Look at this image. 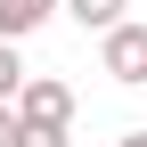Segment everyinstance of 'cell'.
Segmentation results:
<instances>
[{
    "label": "cell",
    "mask_w": 147,
    "mask_h": 147,
    "mask_svg": "<svg viewBox=\"0 0 147 147\" xmlns=\"http://www.w3.org/2000/svg\"><path fill=\"white\" fill-rule=\"evenodd\" d=\"M74 139V123H25L16 115V147H65Z\"/></svg>",
    "instance_id": "5"
},
{
    "label": "cell",
    "mask_w": 147,
    "mask_h": 147,
    "mask_svg": "<svg viewBox=\"0 0 147 147\" xmlns=\"http://www.w3.org/2000/svg\"><path fill=\"white\" fill-rule=\"evenodd\" d=\"M16 115H25V123H74V90L57 82V74H33L25 98H16Z\"/></svg>",
    "instance_id": "2"
},
{
    "label": "cell",
    "mask_w": 147,
    "mask_h": 147,
    "mask_svg": "<svg viewBox=\"0 0 147 147\" xmlns=\"http://www.w3.org/2000/svg\"><path fill=\"white\" fill-rule=\"evenodd\" d=\"M115 147H147V131H123V139H115Z\"/></svg>",
    "instance_id": "8"
},
{
    "label": "cell",
    "mask_w": 147,
    "mask_h": 147,
    "mask_svg": "<svg viewBox=\"0 0 147 147\" xmlns=\"http://www.w3.org/2000/svg\"><path fill=\"white\" fill-rule=\"evenodd\" d=\"M0 147H16V106L0 98Z\"/></svg>",
    "instance_id": "7"
},
{
    "label": "cell",
    "mask_w": 147,
    "mask_h": 147,
    "mask_svg": "<svg viewBox=\"0 0 147 147\" xmlns=\"http://www.w3.org/2000/svg\"><path fill=\"white\" fill-rule=\"evenodd\" d=\"M25 57H16V41H0V98H25Z\"/></svg>",
    "instance_id": "6"
},
{
    "label": "cell",
    "mask_w": 147,
    "mask_h": 147,
    "mask_svg": "<svg viewBox=\"0 0 147 147\" xmlns=\"http://www.w3.org/2000/svg\"><path fill=\"white\" fill-rule=\"evenodd\" d=\"M57 8H65V0H0V41H25V33H41Z\"/></svg>",
    "instance_id": "3"
},
{
    "label": "cell",
    "mask_w": 147,
    "mask_h": 147,
    "mask_svg": "<svg viewBox=\"0 0 147 147\" xmlns=\"http://www.w3.org/2000/svg\"><path fill=\"white\" fill-rule=\"evenodd\" d=\"M98 65L115 74L123 90H139V82H147V25H131V16H123L115 33H98Z\"/></svg>",
    "instance_id": "1"
},
{
    "label": "cell",
    "mask_w": 147,
    "mask_h": 147,
    "mask_svg": "<svg viewBox=\"0 0 147 147\" xmlns=\"http://www.w3.org/2000/svg\"><path fill=\"white\" fill-rule=\"evenodd\" d=\"M65 16H74L82 33H115V25H123V0H65Z\"/></svg>",
    "instance_id": "4"
}]
</instances>
